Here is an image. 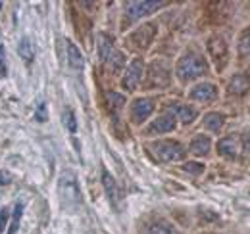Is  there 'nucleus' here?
Wrapping results in <instances>:
<instances>
[{
	"instance_id": "1",
	"label": "nucleus",
	"mask_w": 250,
	"mask_h": 234,
	"mask_svg": "<svg viewBox=\"0 0 250 234\" xmlns=\"http://www.w3.org/2000/svg\"><path fill=\"white\" fill-rule=\"evenodd\" d=\"M175 71H177V79L179 81H183V83L194 81V79H198V77L208 73V61L204 59L202 54L190 50L177 61V69Z\"/></svg>"
},
{
	"instance_id": "2",
	"label": "nucleus",
	"mask_w": 250,
	"mask_h": 234,
	"mask_svg": "<svg viewBox=\"0 0 250 234\" xmlns=\"http://www.w3.org/2000/svg\"><path fill=\"white\" fill-rule=\"evenodd\" d=\"M58 196H60V202L65 209L69 211H75L79 209V205L83 204V196H81V190H79V182L75 175L71 171H63L58 180Z\"/></svg>"
},
{
	"instance_id": "3",
	"label": "nucleus",
	"mask_w": 250,
	"mask_h": 234,
	"mask_svg": "<svg viewBox=\"0 0 250 234\" xmlns=\"http://www.w3.org/2000/svg\"><path fill=\"white\" fill-rule=\"evenodd\" d=\"M166 2H127L125 6V18H124V27H127L129 23L145 18V16H150L154 14L156 10L164 8Z\"/></svg>"
},
{
	"instance_id": "4",
	"label": "nucleus",
	"mask_w": 250,
	"mask_h": 234,
	"mask_svg": "<svg viewBox=\"0 0 250 234\" xmlns=\"http://www.w3.org/2000/svg\"><path fill=\"white\" fill-rule=\"evenodd\" d=\"M152 152L162 161H179L185 159V148L177 140H158L152 142Z\"/></svg>"
},
{
	"instance_id": "5",
	"label": "nucleus",
	"mask_w": 250,
	"mask_h": 234,
	"mask_svg": "<svg viewBox=\"0 0 250 234\" xmlns=\"http://www.w3.org/2000/svg\"><path fill=\"white\" fill-rule=\"evenodd\" d=\"M169 81H171V77H169V69L166 67V63L164 61H152L150 63V67H148V75H146V87H154V88H166L169 87Z\"/></svg>"
},
{
	"instance_id": "6",
	"label": "nucleus",
	"mask_w": 250,
	"mask_h": 234,
	"mask_svg": "<svg viewBox=\"0 0 250 234\" xmlns=\"http://www.w3.org/2000/svg\"><path fill=\"white\" fill-rule=\"evenodd\" d=\"M208 52L216 63V69L223 71V67L227 65L229 61V48H227V42L221 39V37H212L208 40Z\"/></svg>"
},
{
	"instance_id": "7",
	"label": "nucleus",
	"mask_w": 250,
	"mask_h": 234,
	"mask_svg": "<svg viewBox=\"0 0 250 234\" xmlns=\"http://www.w3.org/2000/svg\"><path fill=\"white\" fill-rule=\"evenodd\" d=\"M154 108H156V102L152 98H137L131 104V121L135 125L145 123L148 117L154 114Z\"/></svg>"
},
{
	"instance_id": "8",
	"label": "nucleus",
	"mask_w": 250,
	"mask_h": 234,
	"mask_svg": "<svg viewBox=\"0 0 250 234\" xmlns=\"http://www.w3.org/2000/svg\"><path fill=\"white\" fill-rule=\"evenodd\" d=\"M154 35H156V27H154L152 23H146V25H143V27H139L137 31L131 33L129 44H131L133 48H137V50H146V48L152 44Z\"/></svg>"
},
{
	"instance_id": "9",
	"label": "nucleus",
	"mask_w": 250,
	"mask_h": 234,
	"mask_svg": "<svg viewBox=\"0 0 250 234\" xmlns=\"http://www.w3.org/2000/svg\"><path fill=\"white\" fill-rule=\"evenodd\" d=\"M143 73H145V63H143V59L135 58L127 65L124 79H122V85H124L125 90L131 92V90H135V88L139 87V83H141V79H143Z\"/></svg>"
},
{
	"instance_id": "10",
	"label": "nucleus",
	"mask_w": 250,
	"mask_h": 234,
	"mask_svg": "<svg viewBox=\"0 0 250 234\" xmlns=\"http://www.w3.org/2000/svg\"><path fill=\"white\" fill-rule=\"evenodd\" d=\"M188 98L196 102H214L218 98V87L214 83H198L190 88Z\"/></svg>"
},
{
	"instance_id": "11",
	"label": "nucleus",
	"mask_w": 250,
	"mask_h": 234,
	"mask_svg": "<svg viewBox=\"0 0 250 234\" xmlns=\"http://www.w3.org/2000/svg\"><path fill=\"white\" fill-rule=\"evenodd\" d=\"M175 123H177V119L175 116L171 114V112H166V114H162V116L154 119L152 123H150V127H148V135H164V133H169V131H173L175 129Z\"/></svg>"
},
{
	"instance_id": "12",
	"label": "nucleus",
	"mask_w": 250,
	"mask_h": 234,
	"mask_svg": "<svg viewBox=\"0 0 250 234\" xmlns=\"http://www.w3.org/2000/svg\"><path fill=\"white\" fill-rule=\"evenodd\" d=\"M102 184H104V190H106V196H108L110 204L114 205V207H118L120 200H122V190L118 188L114 176L110 175L108 171H102Z\"/></svg>"
},
{
	"instance_id": "13",
	"label": "nucleus",
	"mask_w": 250,
	"mask_h": 234,
	"mask_svg": "<svg viewBox=\"0 0 250 234\" xmlns=\"http://www.w3.org/2000/svg\"><path fill=\"white\" fill-rule=\"evenodd\" d=\"M218 154L223 157L235 159L239 156V138L237 136H225L218 142Z\"/></svg>"
},
{
	"instance_id": "14",
	"label": "nucleus",
	"mask_w": 250,
	"mask_h": 234,
	"mask_svg": "<svg viewBox=\"0 0 250 234\" xmlns=\"http://www.w3.org/2000/svg\"><path fill=\"white\" fill-rule=\"evenodd\" d=\"M116 54V46H114V40L108 37V35H98V58L102 63H108L112 56Z\"/></svg>"
},
{
	"instance_id": "15",
	"label": "nucleus",
	"mask_w": 250,
	"mask_h": 234,
	"mask_svg": "<svg viewBox=\"0 0 250 234\" xmlns=\"http://www.w3.org/2000/svg\"><path fill=\"white\" fill-rule=\"evenodd\" d=\"M250 87V75L249 73H237V75H233L231 77V81H229V87H227V92H231V94H245Z\"/></svg>"
},
{
	"instance_id": "16",
	"label": "nucleus",
	"mask_w": 250,
	"mask_h": 234,
	"mask_svg": "<svg viewBox=\"0 0 250 234\" xmlns=\"http://www.w3.org/2000/svg\"><path fill=\"white\" fill-rule=\"evenodd\" d=\"M190 152L194 154V156H208L210 154V150H212V140L206 136V135H196L192 140H190Z\"/></svg>"
},
{
	"instance_id": "17",
	"label": "nucleus",
	"mask_w": 250,
	"mask_h": 234,
	"mask_svg": "<svg viewBox=\"0 0 250 234\" xmlns=\"http://www.w3.org/2000/svg\"><path fill=\"white\" fill-rule=\"evenodd\" d=\"M173 116H175V119H179L183 125H188V123H192L194 119H196V116H198V112L192 108V106H187V104H175L173 106Z\"/></svg>"
},
{
	"instance_id": "18",
	"label": "nucleus",
	"mask_w": 250,
	"mask_h": 234,
	"mask_svg": "<svg viewBox=\"0 0 250 234\" xmlns=\"http://www.w3.org/2000/svg\"><path fill=\"white\" fill-rule=\"evenodd\" d=\"M67 61H69V67L75 71H81L85 67V58L73 42H67Z\"/></svg>"
},
{
	"instance_id": "19",
	"label": "nucleus",
	"mask_w": 250,
	"mask_h": 234,
	"mask_svg": "<svg viewBox=\"0 0 250 234\" xmlns=\"http://www.w3.org/2000/svg\"><path fill=\"white\" fill-rule=\"evenodd\" d=\"M223 123H225V117L219 112H212V114H208V116L204 117V127L208 131H212V133H219Z\"/></svg>"
},
{
	"instance_id": "20",
	"label": "nucleus",
	"mask_w": 250,
	"mask_h": 234,
	"mask_svg": "<svg viewBox=\"0 0 250 234\" xmlns=\"http://www.w3.org/2000/svg\"><path fill=\"white\" fill-rule=\"evenodd\" d=\"M106 104H108V108H110L112 112H118V110H122V108H124L125 96L124 94H120V92L110 90V92H106Z\"/></svg>"
},
{
	"instance_id": "21",
	"label": "nucleus",
	"mask_w": 250,
	"mask_h": 234,
	"mask_svg": "<svg viewBox=\"0 0 250 234\" xmlns=\"http://www.w3.org/2000/svg\"><path fill=\"white\" fill-rule=\"evenodd\" d=\"M239 54L241 58H250V27L243 31L239 37Z\"/></svg>"
},
{
	"instance_id": "22",
	"label": "nucleus",
	"mask_w": 250,
	"mask_h": 234,
	"mask_svg": "<svg viewBox=\"0 0 250 234\" xmlns=\"http://www.w3.org/2000/svg\"><path fill=\"white\" fill-rule=\"evenodd\" d=\"M20 56L25 59V61H31L33 56H35L33 44H31V40H29L27 37H23V39H21V42H20Z\"/></svg>"
},
{
	"instance_id": "23",
	"label": "nucleus",
	"mask_w": 250,
	"mask_h": 234,
	"mask_svg": "<svg viewBox=\"0 0 250 234\" xmlns=\"http://www.w3.org/2000/svg\"><path fill=\"white\" fill-rule=\"evenodd\" d=\"M145 234H175V231L167 223H152L146 227Z\"/></svg>"
},
{
	"instance_id": "24",
	"label": "nucleus",
	"mask_w": 250,
	"mask_h": 234,
	"mask_svg": "<svg viewBox=\"0 0 250 234\" xmlns=\"http://www.w3.org/2000/svg\"><path fill=\"white\" fill-rule=\"evenodd\" d=\"M62 121H63V127H65L69 133H75V131H77V119H75V114H73L69 108L63 110Z\"/></svg>"
},
{
	"instance_id": "25",
	"label": "nucleus",
	"mask_w": 250,
	"mask_h": 234,
	"mask_svg": "<svg viewBox=\"0 0 250 234\" xmlns=\"http://www.w3.org/2000/svg\"><path fill=\"white\" fill-rule=\"evenodd\" d=\"M21 213H23V204H16L14 207V215H12V225L8 229V234H16V231L20 229V221H21Z\"/></svg>"
},
{
	"instance_id": "26",
	"label": "nucleus",
	"mask_w": 250,
	"mask_h": 234,
	"mask_svg": "<svg viewBox=\"0 0 250 234\" xmlns=\"http://www.w3.org/2000/svg\"><path fill=\"white\" fill-rule=\"evenodd\" d=\"M183 169H185L187 173H192V175H202V173H204V165H202V163H196V161L185 163Z\"/></svg>"
},
{
	"instance_id": "27",
	"label": "nucleus",
	"mask_w": 250,
	"mask_h": 234,
	"mask_svg": "<svg viewBox=\"0 0 250 234\" xmlns=\"http://www.w3.org/2000/svg\"><path fill=\"white\" fill-rule=\"evenodd\" d=\"M8 73V61H6V54H4V46H0V79Z\"/></svg>"
},
{
	"instance_id": "28",
	"label": "nucleus",
	"mask_w": 250,
	"mask_h": 234,
	"mask_svg": "<svg viewBox=\"0 0 250 234\" xmlns=\"http://www.w3.org/2000/svg\"><path fill=\"white\" fill-rule=\"evenodd\" d=\"M37 119L39 121H46V104L42 102V104H39V108H37Z\"/></svg>"
},
{
	"instance_id": "29",
	"label": "nucleus",
	"mask_w": 250,
	"mask_h": 234,
	"mask_svg": "<svg viewBox=\"0 0 250 234\" xmlns=\"http://www.w3.org/2000/svg\"><path fill=\"white\" fill-rule=\"evenodd\" d=\"M8 225V209H0V233L6 229Z\"/></svg>"
},
{
	"instance_id": "30",
	"label": "nucleus",
	"mask_w": 250,
	"mask_h": 234,
	"mask_svg": "<svg viewBox=\"0 0 250 234\" xmlns=\"http://www.w3.org/2000/svg\"><path fill=\"white\" fill-rule=\"evenodd\" d=\"M12 182V176L10 173H6V171H0V186H4V184H10Z\"/></svg>"
}]
</instances>
